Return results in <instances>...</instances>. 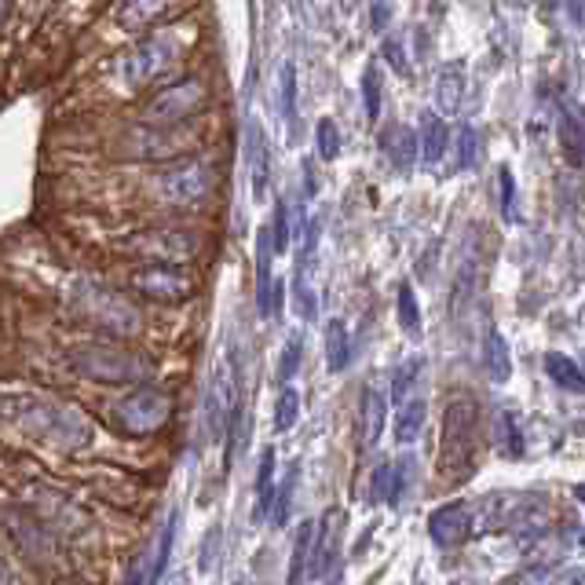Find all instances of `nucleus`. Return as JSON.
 Instances as JSON below:
<instances>
[{
  "label": "nucleus",
  "mask_w": 585,
  "mask_h": 585,
  "mask_svg": "<svg viewBox=\"0 0 585 585\" xmlns=\"http://www.w3.org/2000/svg\"><path fill=\"white\" fill-rule=\"evenodd\" d=\"M0 410L12 425L30 436L41 447L62 450V454H78L95 443L92 421L73 410L70 403L48 395H15V399H0Z\"/></svg>",
  "instance_id": "nucleus-1"
},
{
  "label": "nucleus",
  "mask_w": 585,
  "mask_h": 585,
  "mask_svg": "<svg viewBox=\"0 0 585 585\" xmlns=\"http://www.w3.org/2000/svg\"><path fill=\"white\" fill-rule=\"evenodd\" d=\"M483 447V414L475 395H450L447 410H443V428H439V458L436 475L439 486H461L475 475Z\"/></svg>",
  "instance_id": "nucleus-2"
},
{
  "label": "nucleus",
  "mask_w": 585,
  "mask_h": 585,
  "mask_svg": "<svg viewBox=\"0 0 585 585\" xmlns=\"http://www.w3.org/2000/svg\"><path fill=\"white\" fill-rule=\"evenodd\" d=\"M70 311L111 341H136L144 333V311L103 282H78L70 289Z\"/></svg>",
  "instance_id": "nucleus-3"
},
{
  "label": "nucleus",
  "mask_w": 585,
  "mask_h": 585,
  "mask_svg": "<svg viewBox=\"0 0 585 585\" xmlns=\"http://www.w3.org/2000/svg\"><path fill=\"white\" fill-rule=\"evenodd\" d=\"M73 374L92 385L122 388V385H144L154 377V363L139 352H128L122 344H81L70 355Z\"/></svg>",
  "instance_id": "nucleus-4"
},
{
  "label": "nucleus",
  "mask_w": 585,
  "mask_h": 585,
  "mask_svg": "<svg viewBox=\"0 0 585 585\" xmlns=\"http://www.w3.org/2000/svg\"><path fill=\"white\" fill-rule=\"evenodd\" d=\"M191 37L176 34V30H161V34H150L139 41L136 48H128L125 56H117L114 62V78L125 84V89H147L150 81L165 78V73L176 67L187 51Z\"/></svg>",
  "instance_id": "nucleus-5"
},
{
  "label": "nucleus",
  "mask_w": 585,
  "mask_h": 585,
  "mask_svg": "<svg viewBox=\"0 0 585 585\" xmlns=\"http://www.w3.org/2000/svg\"><path fill=\"white\" fill-rule=\"evenodd\" d=\"M216 183H220L216 165L202 158H183L176 165L161 169L150 180V191H154L158 202L172 205V209H198V205H205L216 194Z\"/></svg>",
  "instance_id": "nucleus-6"
},
{
  "label": "nucleus",
  "mask_w": 585,
  "mask_h": 585,
  "mask_svg": "<svg viewBox=\"0 0 585 585\" xmlns=\"http://www.w3.org/2000/svg\"><path fill=\"white\" fill-rule=\"evenodd\" d=\"M198 147V128L191 122L180 125H144L139 122L136 128L117 139V154L128 161H165V158H180L187 150Z\"/></svg>",
  "instance_id": "nucleus-7"
},
{
  "label": "nucleus",
  "mask_w": 585,
  "mask_h": 585,
  "mask_svg": "<svg viewBox=\"0 0 585 585\" xmlns=\"http://www.w3.org/2000/svg\"><path fill=\"white\" fill-rule=\"evenodd\" d=\"M169 417H172V395L165 388H154L147 381L136 392H128L122 403L111 406V425L128 439L154 436V432L169 425Z\"/></svg>",
  "instance_id": "nucleus-8"
},
{
  "label": "nucleus",
  "mask_w": 585,
  "mask_h": 585,
  "mask_svg": "<svg viewBox=\"0 0 585 585\" xmlns=\"http://www.w3.org/2000/svg\"><path fill=\"white\" fill-rule=\"evenodd\" d=\"M117 253L136 256L144 264H191L202 253V234L191 227H154V231L125 238Z\"/></svg>",
  "instance_id": "nucleus-9"
},
{
  "label": "nucleus",
  "mask_w": 585,
  "mask_h": 585,
  "mask_svg": "<svg viewBox=\"0 0 585 585\" xmlns=\"http://www.w3.org/2000/svg\"><path fill=\"white\" fill-rule=\"evenodd\" d=\"M205 106H209V81L191 73V78H180L176 84H165L161 92H154V100L139 111V122L180 125V122H191L194 114H202Z\"/></svg>",
  "instance_id": "nucleus-10"
},
{
  "label": "nucleus",
  "mask_w": 585,
  "mask_h": 585,
  "mask_svg": "<svg viewBox=\"0 0 585 585\" xmlns=\"http://www.w3.org/2000/svg\"><path fill=\"white\" fill-rule=\"evenodd\" d=\"M128 289L150 300V305H183V300L194 297L198 278L183 264H144L128 275Z\"/></svg>",
  "instance_id": "nucleus-11"
},
{
  "label": "nucleus",
  "mask_w": 585,
  "mask_h": 585,
  "mask_svg": "<svg viewBox=\"0 0 585 585\" xmlns=\"http://www.w3.org/2000/svg\"><path fill=\"white\" fill-rule=\"evenodd\" d=\"M183 4L187 0H125L122 8H117L114 23L125 30V34H147V30H154L158 23H165L176 12H183Z\"/></svg>",
  "instance_id": "nucleus-12"
},
{
  "label": "nucleus",
  "mask_w": 585,
  "mask_h": 585,
  "mask_svg": "<svg viewBox=\"0 0 585 585\" xmlns=\"http://www.w3.org/2000/svg\"><path fill=\"white\" fill-rule=\"evenodd\" d=\"M472 530H475L472 527V505H464V502H450V505H443L428 516V535L443 549L464 546V541L472 538Z\"/></svg>",
  "instance_id": "nucleus-13"
},
{
  "label": "nucleus",
  "mask_w": 585,
  "mask_h": 585,
  "mask_svg": "<svg viewBox=\"0 0 585 585\" xmlns=\"http://www.w3.org/2000/svg\"><path fill=\"white\" fill-rule=\"evenodd\" d=\"M341 552V516L333 513L330 519H322V530L316 527V546H311V578H330L333 582V563H337Z\"/></svg>",
  "instance_id": "nucleus-14"
},
{
  "label": "nucleus",
  "mask_w": 585,
  "mask_h": 585,
  "mask_svg": "<svg viewBox=\"0 0 585 585\" xmlns=\"http://www.w3.org/2000/svg\"><path fill=\"white\" fill-rule=\"evenodd\" d=\"M385 414H388V395L381 388H363L359 399V447L374 450L377 439L385 436Z\"/></svg>",
  "instance_id": "nucleus-15"
},
{
  "label": "nucleus",
  "mask_w": 585,
  "mask_h": 585,
  "mask_svg": "<svg viewBox=\"0 0 585 585\" xmlns=\"http://www.w3.org/2000/svg\"><path fill=\"white\" fill-rule=\"evenodd\" d=\"M377 147H381V154L403 172L417 161V136H414V128H410V125H385Z\"/></svg>",
  "instance_id": "nucleus-16"
},
{
  "label": "nucleus",
  "mask_w": 585,
  "mask_h": 585,
  "mask_svg": "<svg viewBox=\"0 0 585 585\" xmlns=\"http://www.w3.org/2000/svg\"><path fill=\"white\" fill-rule=\"evenodd\" d=\"M450 147V128L447 122H443L439 114H421V136H417V150L421 158L428 161V165H436V161H443V154H447Z\"/></svg>",
  "instance_id": "nucleus-17"
},
{
  "label": "nucleus",
  "mask_w": 585,
  "mask_h": 585,
  "mask_svg": "<svg viewBox=\"0 0 585 585\" xmlns=\"http://www.w3.org/2000/svg\"><path fill=\"white\" fill-rule=\"evenodd\" d=\"M249 165H253V198L264 202L267 180H271V158H267V139L260 133L256 122H249Z\"/></svg>",
  "instance_id": "nucleus-18"
},
{
  "label": "nucleus",
  "mask_w": 585,
  "mask_h": 585,
  "mask_svg": "<svg viewBox=\"0 0 585 585\" xmlns=\"http://www.w3.org/2000/svg\"><path fill=\"white\" fill-rule=\"evenodd\" d=\"M494 447L502 458H524V432L516 425V414L513 410H497L494 417Z\"/></svg>",
  "instance_id": "nucleus-19"
},
{
  "label": "nucleus",
  "mask_w": 585,
  "mask_h": 585,
  "mask_svg": "<svg viewBox=\"0 0 585 585\" xmlns=\"http://www.w3.org/2000/svg\"><path fill=\"white\" fill-rule=\"evenodd\" d=\"M461 100H464V70L447 67L436 78V111L439 114H458Z\"/></svg>",
  "instance_id": "nucleus-20"
},
{
  "label": "nucleus",
  "mask_w": 585,
  "mask_h": 585,
  "mask_svg": "<svg viewBox=\"0 0 585 585\" xmlns=\"http://www.w3.org/2000/svg\"><path fill=\"white\" fill-rule=\"evenodd\" d=\"M425 417H428V403L425 399H403V406H399L395 414V439L399 443H414L421 436V428H425Z\"/></svg>",
  "instance_id": "nucleus-21"
},
{
  "label": "nucleus",
  "mask_w": 585,
  "mask_h": 585,
  "mask_svg": "<svg viewBox=\"0 0 585 585\" xmlns=\"http://www.w3.org/2000/svg\"><path fill=\"white\" fill-rule=\"evenodd\" d=\"M560 147H563V158L578 169L582 165V114H578V106H563L560 111Z\"/></svg>",
  "instance_id": "nucleus-22"
},
{
  "label": "nucleus",
  "mask_w": 585,
  "mask_h": 585,
  "mask_svg": "<svg viewBox=\"0 0 585 585\" xmlns=\"http://www.w3.org/2000/svg\"><path fill=\"white\" fill-rule=\"evenodd\" d=\"M326 366L333 374H341L344 366L352 359V337H348V326H344V319H330L326 322Z\"/></svg>",
  "instance_id": "nucleus-23"
},
{
  "label": "nucleus",
  "mask_w": 585,
  "mask_h": 585,
  "mask_svg": "<svg viewBox=\"0 0 585 585\" xmlns=\"http://www.w3.org/2000/svg\"><path fill=\"white\" fill-rule=\"evenodd\" d=\"M486 374H491V381H508V374H513V359H508V341L502 337L497 330L486 333Z\"/></svg>",
  "instance_id": "nucleus-24"
},
{
  "label": "nucleus",
  "mask_w": 585,
  "mask_h": 585,
  "mask_svg": "<svg viewBox=\"0 0 585 585\" xmlns=\"http://www.w3.org/2000/svg\"><path fill=\"white\" fill-rule=\"evenodd\" d=\"M546 374L557 381L563 392H582V366L574 363V359H567V355H546Z\"/></svg>",
  "instance_id": "nucleus-25"
},
{
  "label": "nucleus",
  "mask_w": 585,
  "mask_h": 585,
  "mask_svg": "<svg viewBox=\"0 0 585 585\" xmlns=\"http://www.w3.org/2000/svg\"><path fill=\"white\" fill-rule=\"evenodd\" d=\"M271 502H275V450H264L256 475V516H267Z\"/></svg>",
  "instance_id": "nucleus-26"
},
{
  "label": "nucleus",
  "mask_w": 585,
  "mask_h": 585,
  "mask_svg": "<svg viewBox=\"0 0 585 585\" xmlns=\"http://www.w3.org/2000/svg\"><path fill=\"white\" fill-rule=\"evenodd\" d=\"M311 546H316V524H300L297 530V546H292V563H289V582L308 578V560H311Z\"/></svg>",
  "instance_id": "nucleus-27"
},
{
  "label": "nucleus",
  "mask_w": 585,
  "mask_h": 585,
  "mask_svg": "<svg viewBox=\"0 0 585 585\" xmlns=\"http://www.w3.org/2000/svg\"><path fill=\"white\" fill-rule=\"evenodd\" d=\"M176 524H180V508H172L165 527H161V538H158V552H154V563L147 567V582H158L161 574H165V563L172 557V538H176Z\"/></svg>",
  "instance_id": "nucleus-28"
},
{
  "label": "nucleus",
  "mask_w": 585,
  "mask_h": 585,
  "mask_svg": "<svg viewBox=\"0 0 585 585\" xmlns=\"http://www.w3.org/2000/svg\"><path fill=\"white\" fill-rule=\"evenodd\" d=\"M282 114H286V125H297V67L292 62H282Z\"/></svg>",
  "instance_id": "nucleus-29"
},
{
  "label": "nucleus",
  "mask_w": 585,
  "mask_h": 585,
  "mask_svg": "<svg viewBox=\"0 0 585 585\" xmlns=\"http://www.w3.org/2000/svg\"><path fill=\"white\" fill-rule=\"evenodd\" d=\"M399 322H403L406 337H421V308L410 286H399Z\"/></svg>",
  "instance_id": "nucleus-30"
},
{
  "label": "nucleus",
  "mask_w": 585,
  "mask_h": 585,
  "mask_svg": "<svg viewBox=\"0 0 585 585\" xmlns=\"http://www.w3.org/2000/svg\"><path fill=\"white\" fill-rule=\"evenodd\" d=\"M297 414H300V392L297 388H282L278 392V403H275V425L286 432V428H292L297 425Z\"/></svg>",
  "instance_id": "nucleus-31"
},
{
  "label": "nucleus",
  "mask_w": 585,
  "mask_h": 585,
  "mask_svg": "<svg viewBox=\"0 0 585 585\" xmlns=\"http://www.w3.org/2000/svg\"><path fill=\"white\" fill-rule=\"evenodd\" d=\"M417 377H421V359H406V363L392 374V392H388V395H392L395 403H403V399L410 395V388H414Z\"/></svg>",
  "instance_id": "nucleus-32"
},
{
  "label": "nucleus",
  "mask_w": 585,
  "mask_h": 585,
  "mask_svg": "<svg viewBox=\"0 0 585 585\" xmlns=\"http://www.w3.org/2000/svg\"><path fill=\"white\" fill-rule=\"evenodd\" d=\"M267 231H271V245H275V253H286V249H289V238H292L286 202H278V205H275V220H271Z\"/></svg>",
  "instance_id": "nucleus-33"
},
{
  "label": "nucleus",
  "mask_w": 585,
  "mask_h": 585,
  "mask_svg": "<svg viewBox=\"0 0 585 585\" xmlns=\"http://www.w3.org/2000/svg\"><path fill=\"white\" fill-rule=\"evenodd\" d=\"M300 352H305L300 337L286 341V348H282V363H278V385H289L292 377H297V370H300Z\"/></svg>",
  "instance_id": "nucleus-34"
},
{
  "label": "nucleus",
  "mask_w": 585,
  "mask_h": 585,
  "mask_svg": "<svg viewBox=\"0 0 585 585\" xmlns=\"http://www.w3.org/2000/svg\"><path fill=\"white\" fill-rule=\"evenodd\" d=\"M316 139H319V158L333 161L341 154V128H337V122H330V117H326V122L319 125Z\"/></svg>",
  "instance_id": "nucleus-35"
},
{
  "label": "nucleus",
  "mask_w": 585,
  "mask_h": 585,
  "mask_svg": "<svg viewBox=\"0 0 585 585\" xmlns=\"http://www.w3.org/2000/svg\"><path fill=\"white\" fill-rule=\"evenodd\" d=\"M292 486H297V475H289L286 483L282 486H275V502H271V519H275V524L282 527L289 519V502H292Z\"/></svg>",
  "instance_id": "nucleus-36"
},
{
  "label": "nucleus",
  "mask_w": 585,
  "mask_h": 585,
  "mask_svg": "<svg viewBox=\"0 0 585 585\" xmlns=\"http://www.w3.org/2000/svg\"><path fill=\"white\" fill-rule=\"evenodd\" d=\"M363 100H366V114L374 117H381V89H377V70L374 67H366L363 73Z\"/></svg>",
  "instance_id": "nucleus-37"
},
{
  "label": "nucleus",
  "mask_w": 585,
  "mask_h": 585,
  "mask_svg": "<svg viewBox=\"0 0 585 585\" xmlns=\"http://www.w3.org/2000/svg\"><path fill=\"white\" fill-rule=\"evenodd\" d=\"M475 144H480V136H475L472 125L458 128V169H469L475 161Z\"/></svg>",
  "instance_id": "nucleus-38"
},
{
  "label": "nucleus",
  "mask_w": 585,
  "mask_h": 585,
  "mask_svg": "<svg viewBox=\"0 0 585 585\" xmlns=\"http://www.w3.org/2000/svg\"><path fill=\"white\" fill-rule=\"evenodd\" d=\"M385 59L392 62V70H395V73H403V78L410 73V67H406V51H403V41H399V37H388V41H385Z\"/></svg>",
  "instance_id": "nucleus-39"
},
{
  "label": "nucleus",
  "mask_w": 585,
  "mask_h": 585,
  "mask_svg": "<svg viewBox=\"0 0 585 585\" xmlns=\"http://www.w3.org/2000/svg\"><path fill=\"white\" fill-rule=\"evenodd\" d=\"M497 180H502V209H505L508 216H513V194H516V187H513V172L502 169V176H497Z\"/></svg>",
  "instance_id": "nucleus-40"
},
{
  "label": "nucleus",
  "mask_w": 585,
  "mask_h": 585,
  "mask_svg": "<svg viewBox=\"0 0 585 585\" xmlns=\"http://www.w3.org/2000/svg\"><path fill=\"white\" fill-rule=\"evenodd\" d=\"M388 19H392V8H388V4H374V26L377 30L388 26Z\"/></svg>",
  "instance_id": "nucleus-41"
},
{
  "label": "nucleus",
  "mask_w": 585,
  "mask_h": 585,
  "mask_svg": "<svg viewBox=\"0 0 585 585\" xmlns=\"http://www.w3.org/2000/svg\"><path fill=\"white\" fill-rule=\"evenodd\" d=\"M571 19L574 23H582V0H571Z\"/></svg>",
  "instance_id": "nucleus-42"
},
{
  "label": "nucleus",
  "mask_w": 585,
  "mask_h": 585,
  "mask_svg": "<svg viewBox=\"0 0 585 585\" xmlns=\"http://www.w3.org/2000/svg\"><path fill=\"white\" fill-rule=\"evenodd\" d=\"M0 582H12V571L4 567V560H0Z\"/></svg>",
  "instance_id": "nucleus-43"
},
{
  "label": "nucleus",
  "mask_w": 585,
  "mask_h": 585,
  "mask_svg": "<svg viewBox=\"0 0 585 585\" xmlns=\"http://www.w3.org/2000/svg\"><path fill=\"white\" fill-rule=\"evenodd\" d=\"M8 4H12V0H0V23H4V15H8Z\"/></svg>",
  "instance_id": "nucleus-44"
},
{
  "label": "nucleus",
  "mask_w": 585,
  "mask_h": 585,
  "mask_svg": "<svg viewBox=\"0 0 585 585\" xmlns=\"http://www.w3.org/2000/svg\"><path fill=\"white\" fill-rule=\"evenodd\" d=\"M535 4H541V8H557V0H535Z\"/></svg>",
  "instance_id": "nucleus-45"
},
{
  "label": "nucleus",
  "mask_w": 585,
  "mask_h": 585,
  "mask_svg": "<svg viewBox=\"0 0 585 585\" xmlns=\"http://www.w3.org/2000/svg\"><path fill=\"white\" fill-rule=\"evenodd\" d=\"M37 4H41V8H45V4H51V0H37Z\"/></svg>",
  "instance_id": "nucleus-46"
},
{
  "label": "nucleus",
  "mask_w": 585,
  "mask_h": 585,
  "mask_svg": "<svg viewBox=\"0 0 585 585\" xmlns=\"http://www.w3.org/2000/svg\"><path fill=\"white\" fill-rule=\"evenodd\" d=\"M344 4H355V0H344Z\"/></svg>",
  "instance_id": "nucleus-47"
}]
</instances>
